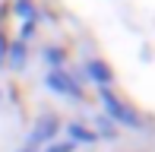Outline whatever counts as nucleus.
I'll use <instances>...</instances> for the list:
<instances>
[{
  "mask_svg": "<svg viewBox=\"0 0 155 152\" xmlns=\"http://www.w3.org/2000/svg\"><path fill=\"white\" fill-rule=\"evenodd\" d=\"M98 105H101V114L114 127H127L133 133H149L152 130V117H146L136 105L124 101L114 89H98Z\"/></svg>",
  "mask_w": 155,
  "mask_h": 152,
  "instance_id": "f257e3e1",
  "label": "nucleus"
},
{
  "mask_svg": "<svg viewBox=\"0 0 155 152\" xmlns=\"http://www.w3.org/2000/svg\"><path fill=\"white\" fill-rule=\"evenodd\" d=\"M45 89H48V92H54L57 98L86 105V86H82L79 76L70 73V70H48V73H45Z\"/></svg>",
  "mask_w": 155,
  "mask_h": 152,
  "instance_id": "f03ea898",
  "label": "nucleus"
},
{
  "mask_svg": "<svg viewBox=\"0 0 155 152\" xmlns=\"http://www.w3.org/2000/svg\"><path fill=\"white\" fill-rule=\"evenodd\" d=\"M60 130H63V121H60L57 111H41V114H35L32 130H29V136H25V149H32V152L45 149L48 143L57 140Z\"/></svg>",
  "mask_w": 155,
  "mask_h": 152,
  "instance_id": "7ed1b4c3",
  "label": "nucleus"
},
{
  "mask_svg": "<svg viewBox=\"0 0 155 152\" xmlns=\"http://www.w3.org/2000/svg\"><path fill=\"white\" fill-rule=\"evenodd\" d=\"M82 82H92L95 89H111L114 86V79H117V73H114V67L108 64V60H101V57H86L82 60V73H76Z\"/></svg>",
  "mask_w": 155,
  "mask_h": 152,
  "instance_id": "20e7f679",
  "label": "nucleus"
},
{
  "mask_svg": "<svg viewBox=\"0 0 155 152\" xmlns=\"http://www.w3.org/2000/svg\"><path fill=\"white\" fill-rule=\"evenodd\" d=\"M63 133H67V143H73V146H95L98 143L95 130L86 121H67L63 124Z\"/></svg>",
  "mask_w": 155,
  "mask_h": 152,
  "instance_id": "39448f33",
  "label": "nucleus"
},
{
  "mask_svg": "<svg viewBox=\"0 0 155 152\" xmlns=\"http://www.w3.org/2000/svg\"><path fill=\"white\" fill-rule=\"evenodd\" d=\"M10 16L22 19V22H41V3L38 0H10Z\"/></svg>",
  "mask_w": 155,
  "mask_h": 152,
  "instance_id": "423d86ee",
  "label": "nucleus"
},
{
  "mask_svg": "<svg viewBox=\"0 0 155 152\" xmlns=\"http://www.w3.org/2000/svg\"><path fill=\"white\" fill-rule=\"evenodd\" d=\"M25 64H29V45L10 38V48H6V67L19 73V70H25Z\"/></svg>",
  "mask_w": 155,
  "mask_h": 152,
  "instance_id": "0eeeda50",
  "label": "nucleus"
},
{
  "mask_svg": "<svg viewBox=\"0 0 155 152\" xmlns=\"http://www.w3.org/2000/svg\"><path fill=\"white\" fill-rule=\"evenodd\" d=\"M41 60L48 64V70H67V48L63 45H45L41 48Z\"/></svg>",
  "mask_w": 155,
  "mask_h": 152,
  "instance_id": "6e6552de",
  "label": "nucleus"
},
{
  "mask_svg": "<svg viewBox=\"0 0 155 152\" xmlns=\"http://www.w3.org/2000/svg\"><path fill=\"white\" fill-rule=\"evenodd\" d=\"M89 127L95 130V136H98V140H108V143H117V140H120V130H117L114 124H111L108 117H104V114H98L95 121L89 124Z\"/></svg>",
  "mask_w": 155,
  "mask_h": 152,
  "instance_id": "1a4fd4ad",
  "label": "nucleus"
},
{
  "mask_svg": "<svg viewBox=\"0 0 155 152\" xmlns=\"http://www.w3.org/2000/svg\"><path fill=\"white\" fill-rule=\"evenodd\" d=\"M38 25H41V22H22V25H19L16 41H25V45H29V41L35 38V32H38Z\"/></svg>",
  "mask_w": 155,
  "mask_h": 152,
  "instance_id": "9d476101",
  "label": "nucleus"
},
{
  "mask_svg": "<svg viewBox=\"0 0 155 152\" xmlns=\"http://www.w3.org/2000/svg\"><path fill=\"white\" fill-rule=\"evenodd\" d=\"M38 152H76V146H73V143H67V140H54V143H48V146L45 149H38Z\"/></svg>",
  "mask_w": 155,
  "mask_h": 152,
  "instance_id": "9b49d317",
  "label": "nucleus"
},
{
  "mask_svg": "<svg viewBox=\"0 0 155 152\" xmlns=\"http://www.w3.org/2000/svg\"><path fill=\"white\" fill-rule=\"evenodd\" d=\"M6 48H10V35H6L3 25H0V67H6Z\"/></svg>",
  "mask_w": 155,
  "mask_h": 152,
  "instance_id": "f8f14e48",
  "label": "nucleus"
},
{
  "mask_svg": "<svg viewBox=\"0 0 155 152\" xmlns=\"http://www.w3.org/2000/svg\"><path fill=\"white\" fill-rule=\"evenodd\" d=\"M19 152H32V149H25V146H22V149H19Z\"/></svg>",
  "mask_w": 155,
  "mask_h": 152,
  "instance_id": "ddd939ff",
  "label": "nucleus"
},
{
  "mask_svg": "<svg viewBox=\"0 0 155 152\" xmlns=\"http://www.w3.org/2000/svg\"><path fill=\"white\" fill-rule=\"evenodd\" d=\"M0 98H3V92H0Z\"/></svg>",
  "mask_w": 155,
  "mask_h": 152,
  "instance_id": "4468645a",
  "label": "nucleus"
}]
</instances>
